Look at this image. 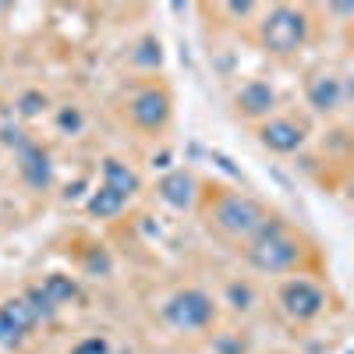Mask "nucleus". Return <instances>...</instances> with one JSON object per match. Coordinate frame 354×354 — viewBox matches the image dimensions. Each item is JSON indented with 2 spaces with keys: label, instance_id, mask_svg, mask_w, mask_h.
Instances as JSON below:
<instances>
[{
  "label": "nucleus",
  "instance_id": "2eb2a0df",
  "mask_svg": "<svg viewBox=\"0 0 354 354\" xmlns=\"http://www.w3.org/2000/svg\"><path fill=\"white\" fill-rule=\"evenodd\" d=\"M0 308H4V312L11 315V322H15V326H18L21 333H28V330H32L36 322H39V319H36V312L28 308V301H25V298H11V301H4Z\"/></svg>",
  "mask_w": 354,
  "mask_h": 354
},
{
  "label": "nucleus",
  "instance_id": "39448f33",
  "mask_svg": "<svg viewBox=\"0 0 354 354\" xmlns=\"http://www.w3.org/2000/svg\"><path fill=\"white\" fill-rule=\"evenodd\" d=\"M128 113H131V121L145 131H156L167 124V117H170V96L163 93V88H142V93L128 103Z\"/></svg>",
  "mask_w": 354,
  "mask_h": 354
},
{
  "label": "nucleus",
  "instance_id": "7ed1b4c3",
  "mask_svg": "<svg viewBox=\"0 0 354 354\" xmlns=\"http://www.w3.org/2000/svg\"><path fill=\"white\" fill-rule=\"evenodd\" d=\"M163 315L177 330H202V326L213 322L216 305H213V298L205 290H181V294H174V298L167 301Z\"/></svg>",
  "mask_w": 354,
  "mask_h": 354
},
{
  "label": "nucleus",
  "instance_id": "412c9836",
  "mask_svg": "<svg viewBox=\"0 0 354 354\" xmlns=\"http://www.w3.org/2000/svg\"><path fill=\"white\" fill-rule=\"evenodd\" d=\"M71 354H110V344L106 337H85L71 347Z\"/></svg>",
  "mask_w": 354,
  "mask_h": 354
},
{
  "label": "nucleus",
  "instance_id": "6ab92c4d",
  "mask_svg": "<svg viewBox=\"0 0 354 354\" xmlns=\"http://www.w3.org/2000/svg\"><path fill=\"white\" fill-rule=\"evenodd\" d=\"M25 333L15 326V322H11V315L4 312V308H0V347H15L18 340H21Z\"/></svg>",
  "mask_w": 354,
  "mask_h": 354
},
{
  "label": "nucleus",
  "instance_id": "f03ea898",
  "mask_svg": "<svg viewBox=\"0 0 354 354\" xmlns=\"http://www.w3.org/2000/svg\"><path fill=\"white\" fill-rule=\"evenodd\" d=\"M305 39H308V18H305V11L280 4V8H273L270 15L262 18V46L270 53H277V57L294 53Z\"/></svg>",
  "mask_w": 354,
  "mask_h": 354
},
{
  "label": "nucleus",
  "instance_id": "5701e85b",
  "mask_svg": "<svg viewBox=\"0 0 354 354\" xmlns=\"http://www.w3.org/2000/svg\"><path fill=\"white\" fill-rule=\"evenodd\" d=\"M88 270H100V273H106V270H110V262H106V255H103V252H96L93 259H88Z\"/></svg>",
  "mask_w": 354,
  "mask_h": 354
},
{
  "label": "nucleus",
  "instance_id": "4468645a",
  "mask_svg": "<svg viewBox=\"0 0 354 354\" xmlns=\"http://www.w3.org/2000/svg\"><path fill=\"white\" fill-rule=\"evenodd\" d=\"M124 209V198L121 195H113L106 185L100 188V192H93V198H88V213L93 216H100V220H106V216H117Z\"/></svg>",
  "mask_w": 354,
  "mask_h": 354
},
{
  "label": "nucleus",
  "instance_id": "aec40b11",
  "mask_svg": "<svg viewBox=\"0 0 354 354\" xmlns=\"http://www.w3.org/2000/svg\"><path fill=\"white\" fill-rule=\"evenodd\" d=\"M227 298H230V305L238 308V312H245V308H252V287L248 283H230L227 287Z\"/></svg>",
  "mask_w": 354,
  "mask_h": 354
},
{
  "label": "nucleus",
  "instance_id": "f3484780",
  "mask_svg": "<svg viewBox=\"0 0 354 354\" xmlns=\"http://www.w3.org/2000/svg\"><path fill=\"white\" fill-rule=\"evenodd\" d=\"M57 124H61V131H64V135H78V131H82V124H85V117H82V110H78V106H64L61 113H57Z\"/></svg>",
  "mask_w": 354,
  "mask_h": 354
},
{
  "label": "nucleus",
  "instance_id": "423d86ee",
  "mask_svg": "<svg viewBox=\"0 0 354 354\" xmlns=\"http://www.w3.org/2000/svg\"><path fill=\"white\" fill-rule=\"evenodd\" d=\"M280 301H283L287 315H294V319H315L322 312V305H326V294L308 280H290L280 294Z\"/></svg>",
  "mask_w": 354,
  "mask_h": 354
},
{
  "label": "nucleus",
  "instance_id": "6e6552de",
  "mask_svg": "<svg viewBox=\"0 0 354 354\" xmlns=\"http://www.w3.org/2000/svg\"><path fill=\"white\" fill-rule=\"evenodd\" d=\"M259 138H262L266 149H273V153H294L305 142V131L294 121H270V124H262Z\"/></svg>",
  "mask_w": 354,
  "mask_h": 354
},
{
  "label": "nucleus",
  "instance_id": "20e7f679",
  "mask_svg": "<svg viewBox=\"0 0 354 354\" xmlns=\"http://www.w3.org/2000/svg\"><path fill=\"white\" fill-rule=\"evenodd\" d=\"M213 216H216V223H220L223 230L245 234V238H248V234H255L259 223L266 220V213L259 209L252 198H245V195H223V198L216 202Z\"/></svg>",
  "mask_w": 354,
  "mask_h": 354
},
{
  "label": "nucleus",
  "instance_id": "9b49d317",
  "mask_svg": "<svg viewBox=\"0 0 354 354\" xmlns=\"http://www.w3.org/2000/svg\"><path fill=\"white\" fill-rule=\"evenodd\" d=\"M340 100H344V82H340L337 75H315V78L308 82V103H312L315 110L330 113V110L340 106Z\"/></svg>",
  "mask_w": 354,
  "mask_h": 354
},
{
  "label": "nucleus",
  "instance_id": "4be33fe9",
  "mask_svg": "<svg viewBox=\"0 0 354 354\" xmlns=\"http://www.w3.org/2000/svg\"><path fill=\"white\" fill-rule=\"evenodd\" d=\"M43 106H46V96H43V93H25V96L18 100V113H21V117H36Z\"/></svg>",
  "mask_w": 354,
  "mask_h": 354
},
{
  "label": "nucleus",
  "instance_id": "a211bd4d",
  "mask_svg": "<svg viewBox=\"0 0 354 354\" xmlns=\"http://www.w3.org/2000/svg\"><path fill=\"white\" fill-rule=\"evenodd\" d=\"M135 64H145V68L160 64V43L156 39H142L138 50H135Z\"/></svg>",
  "mask_w": 354,
  "mask_h": 354
},
{
  "label": "nucleus",
  "instance_id": "b1692460",
  "mask_svg": "<svg viewBox=\"0 0 354 354\" xmlns=\"http://www.w3.org/2000/svg\"><path fill=\"white\" fill-rule=\"evenodd\" d=\"M227 11H230V15H248V11H252V4H248V0H241V4L234 0V4H227Z\"/></svg>",
  "mask_w": 354,
  "mask_h": 354
},
{
  "label": "nucleus",
  "instance_id": "f257e3e1",
  "mask_svg": "<svg viewBox=\"0 0 354 354\" xmlns=\"http://www.w3.org/2000/svg\"><path fill=\"white\" fill-rule=\"evenodd\" d=\"M252 238H255V241H252V248H248V262L255 266V270H262V273H283V270H290V266L298 262V255H301L298 241L287 238L280 220H262Z\"/></svg>",
  "mask_w": 354,
  "mask_h": 354
},
{
  "label": "nucleus",
  "instance_id": "ddd939ff",
  "mask_svg": "<svg viewBox=\"0 0 354 354\" xmlns=\"http://www.w3.org/2000/svg\"><path fill=\"white\" fill-rule=\"evenodd\" d=\"M43 294H46L53 305H64V301L78 298V283H75L71 277H64V273H50V277L43 280Z\"/></svg>",
  "mask_w": 354,
  "mask_h": 354
},
{
  "label": "nucleus",
  "instance_id": "9d476101",
  "mask_svg": "<svg viewBox=\"0 0 354 354\" xmlns=\"http://www.w3.org/2000/svg\"><path fill=\"white\" fill-rule=\"evenodd\" d=\"M156 192H160V198L167 205H174V209H188L192 198H195V177L185 174V170H174V174H167L160 181Z\"/></svg>",
  "mask_w": 354,
  "mask_h": 354
},
{
  "label": "nucleus",
  "instance_id": "dca6fc26",
  "mask_svg": "<svg viewBox=\"0 0 354 354\" xmlns=\"http://www.w3.org/2000/svg\"><path fill=\"white\" fill-rule=\"evenodd\" d=\"M25 301H28V308L36 312V319H39V322H43V319H53V312H57V305L43 294V287H32V290L25 294Z\"/></svg>",
  "mask_w": 354,
  "mask_h": 354
},
{
  "label": "nucleus",
  "instance_id": "0eeeda50",
  "mask_svg": "<svg viewBox=\"0 0 354 354\" xmlns=\"http://www.w3.org/2000/svg\"><path fill=\"white\" fill-rule=\"evenodd\" d=\"M18 167H21V177L32 188H46L50 185V156L39 149L36 142H21L18 145Z\"/></svg>",
  "mask_w": 354,
  "mask_h": 354
},
{
  "label": "nucleus",
  "instance_id": "1a4fd4ad",
  "mask_svg": "<svg viewBox=\"0 0 354 354\" xmlns=\"http://www.w3.org/2000/svg\"><path fill=\"white\" fill-rule=\"evenodd\" d=\"M277 106V93L270 88V82H248L241 93H238V110L245 113V117H266Z\"/></svg>",
  "mask_w": 354,
  "mask_h": 354
},
{
  "label": "nucleus",
  "instance_id": "f8f14e48",
  "mask_svg": "<svg viewBox=\"0 0 354 354\" xmlns=\"http://www.w3.org/2000/svg\"><path fill=\"white\" fill-rule=\"evenodd\" d=\"M103 177H106V188H110L113 195H121L124 202L138 192V174L128 170L121 160H106V163H103Z\"/></svg>",
  "mask_w": 354,
  "mask_h": 354
}]
</instances>
